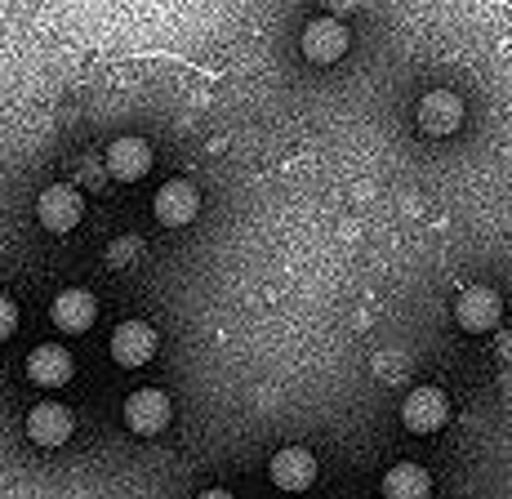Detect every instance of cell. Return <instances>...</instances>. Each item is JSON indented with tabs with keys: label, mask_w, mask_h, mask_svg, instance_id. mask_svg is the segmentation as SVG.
<instances>
[{
	"label": "cell",
	"mask_w": 512,
	"mask_h": 499,
	"mask_svg": "<svg viewBox=\"0 0 512 499\" xmlns=\"http://www.w3.org/2000/svg\"><path fill=\"white\" fill-rule=\"evenodd\" d=\"M196 499H236V495H232V491H219V486H214V491H201Z\"/></svg>",
	"instance_id": "e0dca14e"
},
{
	"label": "cell",
	"mask_w": 512,
	"mask_h": 499,
	"mask_svg": "<svg viewBox=\"0 0 512 499\" xmlns=\"http://www.w3.org/2000/svg\"><path fill=\"white\" fill-rule=\"evenodd\" d=\"M415 121H419L423 134L446 139V134H455L459 121H464V103H459V94H450V90H428L415 107Z\"/></svg>",
	"instance_id": "5b68a950"
},
{
	"label": "cell",
	"mask_w": 512,
	"mask_h": 499,
	"mask_svg": "<svg viewBox=\"0 0 512 499\" xmlns=\"http://www.w3.org/2000/svg\"><path fill=\"white\" fill-rule=\"evenodd\" d=\"M72 370H76L72 352L58 348V344H41V348H32V357H27V379L41 388H63L67 379H72Z\"/></svg>",
	"instance_id": "4fadbf2b"
},
{
	"label": "cell",
	"mask_w": 512,
	"mask_h": 499,
	"mask_svg": "<svg viewBox=\"0 0 512 499\" xmlns=\"http://www.w3.org/2000/svg\"><path fill=\"white\" fill-rule=\"evenodd\" d=\"M107 170H112V179H121V183L143 179V174L152 170V148H147L139 134H121V139L107 148Z\"/></svg>",
	"instance_id": "7c38bea8"
},
{
	"label": "cell",
	"mask_w": 512,
	"mask_h": 499,
	"mask_svg": "<svg viewBox=\"0 0 512 499\" xmlns=\"http://www.w3.org/2000/svg\"><path fill=\"white\" fill-rule=\"evenodd\" d=\"M139 250H143L139 237H121V241H112V250H107V263H112V268H125Z\"/></svg>",
	"instance_id": "9a60e30c"
},
{
	"label": "cell",
	"mask_w": 512,
	"mask_h": 499,
	"mask_svg": "<svg viewBox=\"0 0 512 499\" xmlns=\"http://www.w3.org/2000/svg\"><path fill=\"white\" fill-rule=\"evenodd\" d=\"M299 45L308 54V63H334V58H343V50H348V32H343L339 18H312L303 27Z\"/></svg>",
	"instance_id": "30bf717a"
},
{
	"label": "cell",
	"mask_w": 512,
	"mask_h": 499,
	"mask_svg": "<svg viewBox=\"0 0 512 499\" xmlns=\"http://www.w3.org/2000/svg\"><path fill=\"white\" fill-rule=\"evenodd\" d=\"M432 477L423 464H392L383 473V499H428Z\"/></svg>",
	"instance_id": "5bb4252c"
},
{
	"label": "cell",
	"mask_w": 512,
	"mask_h": 499,
	"mask_svg": "<svg viewBox=\"0 0 512 499\" xmlns=\"http://www.w3.org/2000/svg\"><path fill=\"white\" fill-rule=\"evenodd\" d=\"M49 317H54V326L63 330V335H85L98 317V299L90 290H63V295L54 299V308H49Z\"/></svg>",
	"instance_id": "8fae6325"
},
{
	"label": "cell",
	"mask_w": 512,
	"mask_h": 499,
	"mask_svg": "<svg viewBox=\"0 0 512 499\" xmlns=\"http://www.w3.org/2000/svg\"><path fill=\"white\" fill-rule=\"evenodd\" d=\"M446 419H450V401L441 388H415L401 401V424L410 433H437V428H446Z\"/></svg>",
	"instance_id": "277c9868"
},
{
	"label": "cell",
	"mask_w": 512,
	"mask_h": 499,
	"mask_svg": "<svg viewBox=\"0 0 512 499\" xmlns=\"http://www.w3.org/2000/svg\"><path fill=\"white\" fill-rule=\"evenodd\" d=\"M72 410L58 406V401H41V406L27 410V437H32L36 446H63L67 437H72Z\"/></svg>",
	"instance_id": "9c48e42d"
},
{
	"label": "cell",
	"mask_w": 512,
	"mask_h": 499,
	"mask_svg": "<svg viewBox=\"0 0 512 499\" xmlns=\"http://www.w3.org/2000/svg\"><path fill=\"white\" fill-rule=\"evenodd\" d=\"M152 357H156V330L147 321H121L112 335V361L134 370V366H147Z\"/></svg>",
	"instance_id": "ba28073f"
},
{
	"label": "cell",
	"mask_w": 512,
	"mask_h": 499,
	"mask_svg": "<svg viewBox=\"0 0 512 499\" xmlns=\"http://www.w3.org/2000/svg\"><path fill=\"white\" fill-rule=\"evenodd\" d=\"M499 317H504V299H499V290H490V286H468L464 295L455 299V321L468 330V335L495 330Z\"/></svg>",
	"instance_id": "7a4b0ae2"
},
{
	"label": "cell",
	"mask_w": 512,
	"mask_h": 499,
	"mask_svg": "<svg viewBox=\"0 0 512 499\" xmlns=\"http://www.w3.org/2000/svg\"><path fill=\"white\" fill-rule=\"evenodd\" d=\"M36 219H41L45 232H72L76 223L85 219V201L81 192L72 188V183H49V188L41 192V201H36Z\"/></svg>",
	"instance_id": "6da1fadb"
},
{
	"label": "cell",
	"mask_w": 512,
	"mask_h": 499,
	"mask_svg": "<svg viewBox=\"0 0 512 499\" xmlns=\"http://www.w3.org/2000/svg\"><path fill=\"white\" fill-rule=\"evenodd\" d=\"M152 210L165 228H187V223L201 214V192H196V183H187V179L161 183L152 197Z\"/></svg>",
	"instance_id": "3957f363"
},
{
	"label": "cell",
	"mask_w": 512,
	"mask_h": 499,
	"mask_svg": "<svg viewBox=\"0 0 512 499\" xmlns=\"http://www.w3.org/2000/svg\"><path fill=\"white\" fill-rule=\"evenodd\" d=\"M170 415H174V406H170V397H165L161 388H139V393H130V401H125V424H130L134 433H143V437L165 433Z\"/></svg>",
	"instance_id": "8992f818"
},
{
	"label": "cell",
	"mask_w": 512,
	"mask_h": 499,
	"mask_svg": "<svg viewBox=\"0 0 512 499\" xmlns=\"http://www.w3.org/2000/svg\"><path fill=\"white\" fill-rule=\"evenodd\" d=\"M268 477H272V486H281V491H308V486L317 482V459H312V450H303V446H285L272 455Z\"/></svg>",
	"instance_id": "52a82bcc"
},
{
	"label": "cell",
	"mask_w": 512,
	"mask_h": 499,
	"mask_svg": "<svg viewBox=\"0 0 512 499\" xmlns=\"http://www.w3.org/2000/svg\"><path fill=\"white\" fill-rule=\"evenodd\" d=\"M14 330H18V303L9 295H0V344H5Z\"/></svg>",
	"instance_id": "2e32d148"
}]
</instances>
